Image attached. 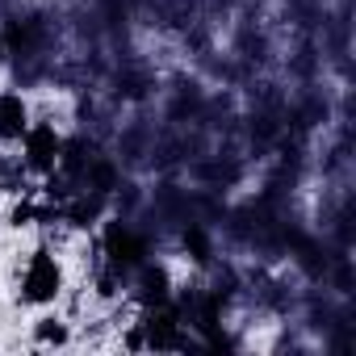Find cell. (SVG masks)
<instances>
[{"instance_id": "obj_1", "label": "cell", "mask_w": 356, "mask_h": 356, "mask_svg": "<svg viewBox=\"0 0 356 356\" xmlns=\"http://www.w3.org/2000/svg\"><path fill=\"white\" fill-rule=\"evenodd\" d=\"M59 293H63V264L55 260L51 248H38L22 273V302L26 306H55Z\"/></svg>"}, {"instance_id": "obj_2", "label": "cell", "mask_w": 356, "mask_h": 356, "mask_svg": "<svg viewBox=\"0 0 356 356\" xmlns=\"http://www.w3.org/2000/svg\"><path fill=\"white\" fill-rule=\"evenodd\" d=\"M22 143V168L38 181L55 176V163H59V147H63V134L51 126V122H30L26 134L17 138Z\"/></svg>"}, {"instance_id": "obj_3", "label": "cell", "mask_w": 356, "mask_h": 356, "mask_svg": "<svg viewBox=\"0 0 356 356\" xmlns=\"http://www.w3.org/2000/svg\"><path fill=\"white\" fill-rule=\"evenodd\" d=\"M30 126V101L22 92H0V143H17Z\"/></svg>"}, {"instance_id": "obj_4", "label": "cell", "mask_w": 356, "mask_h": 356, "mask_svg": "<svg viewBox=\"0 0 356 356\" xmlns=\"http://www.w3.org/2000/svg\"><path fill=\"white\" fill-rule=\"evenodd\" d=\"M138 298H143V306L151 310V306H168L172 302V277H168V268L163 264H138Z\"/></svg>"}, {"instance_id": "obj_5", "label": "cell", "mask_w": 356, "mask_h": 356, "mask_svg": "<svg viewBox=\"0 0 356 356\" xmlns=\"http://www.w3.org/2000/svg\"><path fill=\"white\" fill-rule=\"evenodd\" d=\"M88 163H92V143H88V138H80V134H76V138H63L55 172H59V176H67V181H80Z\"/></svg>"}, {"instance_id": "obj_6", "label": "cell", "mask_w": 356, "mask_h": 356, "mask_svg": "<svg viewBox=\"0 0 356 356\" xmlns=\"http://www.w3.org/2000/svg\"><path fill=\"white\" fill-rule=\"evenodd\" d=\"M34 339H38V348H67L72 343V331H67V323L59 314H42L34 323Z\"/></svg>"}, {"instance_id": "obj_7", "label": "cell", "mask_w": 356, "mask_h": 356, "mask_svg": "<svg viewBox=\"0 0 356 356\" xmlns=\"http://www.w3.org/2000/svg\"><path fill=\"white\" fill-rule=\"evenodd\" d=\"M185 248L193 252V260H197V264H210V256H214L210 235H206L202 227H185Z\"/></svg>"}, {"instance_id": "obj_8", "label": "cell", "mask_w": 356, "mask_h": 356, "mask_svg": "<svg viewBox=\"0 0 356 356\" xmlns=\"http://www.w3.org/2000/svg\"><path fill=\"white\" fill-rule=\"evenodd\" d=\"M34 218H38V214H34V206H30V202H17V206H13V214H9V222H13L17 231H22V227H34Z\"/></svg>"}, {"instance_id": "obj_9", "label": "cell", "mask_w": 356, "mask_h": 356, "mask_svg": "<svg viewBox=\"0 0 356 356\" xmlns=\"http://www.w3.org/2000/svg\"><path fill=\"white\" fill-rule=\"evenodd\" d=\"M130 352H147V339H143V323H134L130 331H126V339H122Z\"/></svg>"}]
</instances>
